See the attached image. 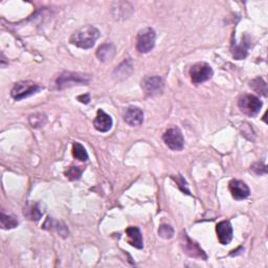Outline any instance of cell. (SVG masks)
I'll use <instances>...</instances> for the list:
<instances>
[{
    "label": "cell",
    "mask_w": 268,
    "mask_h": 268,
    "mask_svg": "<svg viewBox=\"0 0 268 268\" xmlns=\"http://www.w3.org/2000/svg\"><path fill=\"white\" fill-rule=\"evenodd\" d=\"M100 35V32L96 26H86L72 34L70 37V42L78 48H81L84 50L92 48H94V43L98 39Z\"/></svg>",
    "instance_id": "6da1fadb"
},
{
    "label": "cell",
    "mask_w": 268,
    "mask_h": 268,
    "mask_svg": "<svg viewBox=\"0 0 268 268\" xmlns=\"http://www.w3.org/2000/svg\"><path fill=\"white\" fill-rule=\"evenodd\" d=\"M164 83L160 76H149L142 82V88L148 96L160 94L164 89Z\"/></svg>",
    "instance_id": "ba28073f"
},
{
    "label": "cell",
    "mask_w": 268,
    "mask_h": 268,
    "mask_svg": "<svg viewBox=\"0 0 268 268\" xmlns=\"http://www.w3.org/2000/svg\"><path fill=\"white\" fill-rule=\"evenodd\" d=\"M162 140L166 146L173 151H180L184 149V140L182 131L178 128L168 129L164 134Z\"/></svg>",
    "instance_id": "52a82bcc"
},
{
    "label": "cell",
    "mask_w": 268,
    "mask_h": 268,
    "mask_svg": "<svg viewBox=\"0 0 268 268\" xmlns=\"http://www.w3.org/2000/svg\"><path fill=\"white\" fill-rule=\"evenodd\" d=\"M72 155L74 158L80 162H87L88 154L86 149L82 146L80 142H74L72 146Z\"/></svg>",
    "instance_id": "e0dca14e"
},
{
    "label": "cell",
    "mask_w": 268,
    "mask_h": 268,
    "mask_svg": "<svg viewBox=\"0 0 268 268\" xmlns=\"http://www.w3.org/2000/svg\"><path fill=\"white\" fill-rule=\"evenodd\" d=\"M30 214L28 215V217L32 219V220H39L40 217H41V212L40 210L38 208V206L35 204V206H32L30 210Z\"/></svg>",
    "instance_id": "cb8c5ba5"
},
{
    "label": "cell",
    "mask_w": 268,
    "mask_h": 268,
    "mask_svg": "<svg viewBox=\"0 0 268 268\" xmlns=\"http://www.w3.org/2000/svg\"><path fill=\"white\" fill-rule=\"evenodd\" d=\"M124 120L128 125L132 127L140 126L144 122V112L138 107H129L126 110Z\"/></svg>",
    "instance_id": "4fadbf2b"
},
{
    "label": "cell",
    "mask_w": 268,
    "mask_h": 268,
    "mask_svg": "<svg viewBox=\"0 0 268 268\" xmlns=\"http://www.w3.org/2000/svg\"><path fill=\"white\" fill-rule=\"evenodd\" d=\"M156 34L153 28H146L142 30L136 38V50L142 54H147L153 50L155 46Z\"/></svg>",
    "instance_id": "5b68a950"
},
{
    "label": "cell",
    "mask_w": 268,
    "mask_h": 268,
    "mask_svg": "<svg viewBox=\"0 0 268 268\" xmlns=\"http://www.w3.org/2000/svg\"><path fill=\"white\" fill-rule=\"evenodd\" d=\"M116 56V48L114 44L106 43L100 46L96 50V57L100 61L102 62H108L111 61Z\"/></svg>",
    "instance_id": "9a60e30c"
},
{
    "label": "cell",
    "mask_w": 268,
    "mask_h": 268,
    "mask_svg": "<svg viewBox=\"0 0 268 268\" xmlns=\"http://www.w3.org/2000/svg\"><path fill=\"white\" fill-rule=\"evenodd\" d=\"M252 170L258 175H261V174H265L267 172V169H266V166L263 164L262 162H256L254 164H252Z\"/></svg>",
    "instance_id": "603a6c76"
},
{
    "label": "cell",
    "mask_w": 268,
    "mask_h": 268,
    "mask_svg": "<svg viewBox=\"0 0 268 268\" xmlns=\"http://www.w3.org/2000/svg\"><path fill=\"white\" fill-rule=\"evenodd\" d=\"M83 173V168L81 166H70L68 171L66 172V176L70 178V180H79Z\"/></svg>",
    "instance_id": "ffe728a7"
},
{
    "label": "cell",
    "mask_w": 268,
    "mask_h": 268,
    "mask_svg": "<svg viewBox=\"0 0 268 268\" xmlns=\"http://www.w3.org/2000/svg\"><path fill=\"white\" fill-rule=\"evenodd\" d=\"M126 234L128 237V242L130 245L134 246L138 250H142L144 248V241H142V232L138 228L131 226L126 230Z\"/></svg>",
    "instance_id": "5bb4252c"
},
{
    "label": "cell",
    "mask_w": 268,
    "mask_h": 268,
    "mask_svg": "<svg viewBox=\"0 0 268 268\" xmlns=\"http://www.w3.org/2000/svg\"><path fill=\"white\" fill-rule=\"evenodd\" d=\"M182 239H184V241H182L184 250L188 256H193V258H198V259H204V260L208 259V256L206 254V252L202 250L200 248L198 243H196L193 240L190 239L186 236V232L184 234Z\"/></svg>",
    "instance_id": "9c48e42d"
},
{
    "label": "cell",
    "mask_w": 268,
    "mask_h": 268,
    "mask_svg": "<svg viewBox=\"0 0 268 268\" xmlns=\"http://www.w3.org/2000/svg\"><path fill=\"white\" fill-rule=\"evenodd\" d=\"M0 223H2V228L4 230H10L18 226V221L14 216L6 215L4 213H2L0 216Z\"/></svg>",
    "instance_id": "ac0fdd59"
},
{
    "label": "cell",
    "mask_w": 268,
    "mask_h": 268,
    "mask_svg": "<svg viewBox=\"0 0 268 268\" xmlns=\"http://www.w3.org/2000/svg\"><path fill=\"white\" fill-rule=\"evenodd\" d=\"M78 100H80V102L82 103H89V100H90V96H89V94H85V96H80L79 98H78Z\"/></svg>",
    "instance_id": "d4e9b609"
},
{
    "label": "cell",
    "mask_w": 268,
    "mask_h": 268,
    "mask_svg": "<svg viewBox=\"0 0 268 268\" xmlns=\"http://www.w3.org/2000/svg\"><path fill=\"white\" fill-rule=\"evenodd\" d=\"M228 188L230 192L232 193V196L236 200H242L250 196V188L246 184L241 180H232L230 182Z\"/></svg>",
    "instance_id": "30bf717a"
},
{
    "label": "cell",
    "mask_w": 268,
    "mask_h": 268,
    "mask_svg": "<svg viewBox=\"0 0 268 268\" xmlns=\"http://www.w3.org/2000/svg\"><path fill=\"white\" fill-rule=\"evenodd\" d=\"M172 178H173V180L176 182L177 186H180V188L182 190V191L184 193H186V194H188V195H190V191H188V188L186 182V180H184V178H182L180 175H178L176 178L173 176Z\"/></svg>",
    "instance_id": "7402d4cb"
},
{
    "label": "cell",
    "mask_w": 268,
    "mask_h": 268,
    "mask_svg": "<svg viewBox=\"0 0 268 268\" xmlns=\"http://www.w3.org/2000/svg\"><path fill=\"white\" fill-rule=\"evenodd\" d=\"M158 234L164 239H171L174 236V230L171 226L162 224L160 226Z\"/></svg>",
    "instance_id": "44dd1931"
},
{
    "label": "cell",
    "mask_w": 268,
    "mask_h": 268,
    "mask_svg": "<svg viewBox=\"0 0 268 268\" xmlns=\"http://www.w3.org/2000/svg\"><path fill=\"white\" fill-rule=\"evenodd\" d=\"M90 82V76L78 72H65L61 74L56 84H57L59 89H63L66 87H72L74 85H87Z\"/></svg>",
    "instance_id": "7a4b0ae2"
},
{
    "label": "cell",
    "mask_w": 268,
    "mask_h": 268,
    "mask_svg": "<svg viewBox=\"0 0 268 268\" xmlns=\"http://www.w3.org/2000/svg\"><path fill=\"white\" fill-rule=\"evenodd\" d=\"M190 76L194 84H201L213 76V70L204 62H199L194 64L190 70Z\"/></svg>",
    "instance_id": "8992f818"
},
{
    "label": "cell",
    "mask_w": 268,
    "mask_h": 268,
    "mask_svg": "<svg viewBox=\"0 0 268 268\" xmlns=\"http://www.w3.org/2000/svg\"><path fill=\"white\" fill-rule=\"evenodd\" d=\"M41 89L42 87L38 85L37 83H34L30 81H24V82L16 83L12 89V92H10V94H12V98L14 100H24L26 98H28L32 94L39 92Z\"/></svg>",
    "instance_id": "277c9868"
},
{
    "label": "cell",
    "mask_w": 268,
    "mask_h": 268,
    "mask_svg": "<svg viewBox=\"0 0 268 268\" xmlns=\"http://www.w3.org/2000/svg\"><path fill=\"white\" fill-rule=\"evenodd\" d=\"M112 122H114L111 116L107 114L105 111L100 109L94 118V128L100 132H108L111 129V127H112Z\"/></svg>",
    "instance_id": "7c38bea8"
},
{
    "label": "cell",
    "mask_w": 268,
    "mask_h": 268,
    "mask_svg": "<svg viewBox=\"0 0 268 268\" xmlns=\"http://www.w3.org/2000/svg\"><path fill=\"white\" fill-rule=\"evenodd\" d=\"M248 44L245 42V40H243L242 43L240 44H234V46L232 48L234 58L237 60L244 59L248 56Z\"/></svg>",
    "instance_id": "2e32d148"
},
{
    "label": "cell",
    "mask_w": 268,
    "mask_h": 268,
    "mask_svg": "<svg viewBox=\"0 0 268 268\" xmlns=\"http://www.w3.org/2000/svg\"><path fill=\"white\" fill-rule=\"evenodd\" d=\"M250 86L252 89H254L256 94H259L264 96H267V85L263 81V79H261V78H256V79L252 81Z\"/></svg>",
    "instance_id": "d6986e66"
},
{
    "label": "cell",
    "mask_w": 268,
    "mask_h": 268,
    "mask_svg": "<svg viewBox=\"0 0 268 268\" xmlns=\"http://www.w3.org/2000/svg\"><path fill=\"white\" fill-rule=\"evenodd\" d=\"M262 105L263 104L260 98L252 94H243L238 100V106L241 112L248 116H254L258 114L262 108Z\"/></svg>",
    "instance_id": "3957f363"
},
{
    "label": "cell",
    "mask_w": 268,
    "mask_h": 268,
    "mask_svg": "<svg viewBox=\"0 0 268 268\" xmlns=\"http://www.w3.org/2000/svg\"><path fill=\"white\" fill-rule=\"evenodd\" d=\"M218 240L221 244L226 245L232 240V228L228 221H221L216 226Z\"/></svg>",
    "instance_id": "8fae6325"
}]
</instances>
